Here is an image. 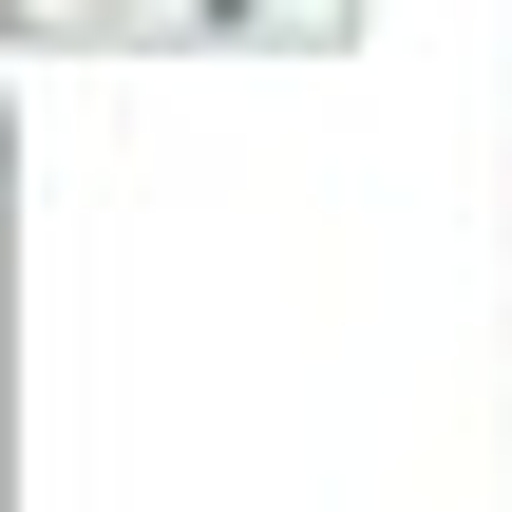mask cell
Returning a JSON list of instances; mask_svg holds the SVG:
<instances>
[{"instance_id":"1","label":"cell","mask_w":512,"mask_h":512,"mask_svg":"<svg viewBox=\"0 0 512 512\" xmlns=\"http://www.w3.org/2000/svg\"><path fill=\"white\" fill-rule=\"evenodd\" d=\"M0 19H19V0H0Z\"/></svg>"}]
</instances>
